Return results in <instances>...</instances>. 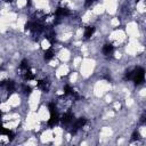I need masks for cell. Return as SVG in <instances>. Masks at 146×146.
Listing matches in <instances>:
<instances>
[{
	"instance_id": "obj_1",
	"label": "cell",
	"mask_w": 146,
	"mask_h": 146,
	"mask_svg": "<svg viewBox=\"0 0 146 146\" xmlns=\"http://www.w3.org/2000/svg\"><path fill=\"white\" fill-rule=\"evenodd\" d=\"M127 1H129V0H127Z\"/></svg>"
}]
</instances>
